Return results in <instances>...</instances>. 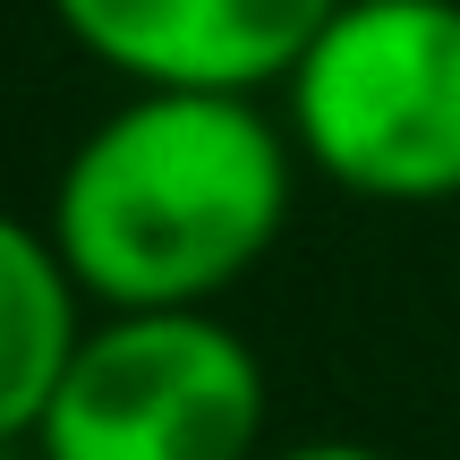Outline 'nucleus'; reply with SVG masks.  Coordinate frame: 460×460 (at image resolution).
<instances>
[{
  "label": "nucleus",
  "instance_id": "obj_1",
  "mask_svg": "<svg viewBox=\"0 0 460 460\" xmlns=\"http://www.w3.org/2000/svg\"><path fill=\"white\" fill-rule=\"evenodd\" d=\"M298 146L256 94L137 85L51 180V247L102 315L214 307L273 256Z\"/></svg>",
  "mask_w": 460,
  "mask_h": 460
},
{
  "label": "nucleus",
  "instance_id": "obj_2",
  "mask_svg": "<svg viewBox=\"0 0 460 460\" xmlns=\"http://www.w3.org/2000/svg\"><path fill=\"white\" fill-rule=\"evenodd\" d=\"M281 94L298 163H315L341 197H460V0H341Z\"/></svg>",
  "mask_w": 460,
  "mask_h": 460
},
{
  "label": "nucleus",
  "instance_id": "obj_3",
  "mask_svg": "<svg viewBox=\"0 0 460 460\" xmlns=\"http://www.w3.org/2000/svg\"><path fill=\"white\" fill-rule=\"evenodd\" d=\"M264 358L205 307H137L77 332L43 460H264Z\"/></svg>",
  "mask_w": 460,
  "mask_h": 460
},
{
  "label": "nucleus",
  "instance_id": "obj_4",
  "mask_svg": "<svg viewBox=\"0 0 460 460\" xmlns=\"http://www.w3.org/2000/svg\"><path fill=\"white\" fill-rule=\"evenodd\" d=\"M341 0H51L60 34L94 68L128 85L180 94H264L307 43L332 26Z\"/></svg>",
  "mask_w": 460,
  "mask_h": 460
},
{
  "label": "nucleus",
  "instance_id": "obj_5",
  "mask_svg": "<svg viewBox=\"0 0 460 460\" xmlns=\"http://www.w3.org/2000/svg\"><path fill=\"white\" fill-rule=\"evenodd\" d=\"M85 290L60 264L51 230L17 222L0 205V444H34L51 393L68 376V349L85 332Z\"/></svg>",
  "mask_w": 460,
  "mask_h": 460
},
{
  "label": "nucleus",
  "instance_id": "obj_6",
  "mask_svg": "<svg viewBox=\"0 0 460 460\" xmlns=\"http://www.w3.org/2000/svg\"><path fill=\"white\" fill-rule=\"evenodd\" d=\"M264 460H393V452L349 444V435H315V444H281V452H264Z\"/></svg>",
  "mask_w": 460,
  "mask_h": 460
},
{
  "label": "nucleus",
  "instance_id": "obj_7",
  "mask_svg": "<svg viewBox=\"0 0 460 460\" xmlns=\"http://www.w3.org/2000/svg\"><path fill=\"white\" fill-rule=\"evenodd\" d=\"M0 460H17V444H0Z\"/></svg>",
  "mask_w": 460,
  "mask_h": 460
}]
</instances>
